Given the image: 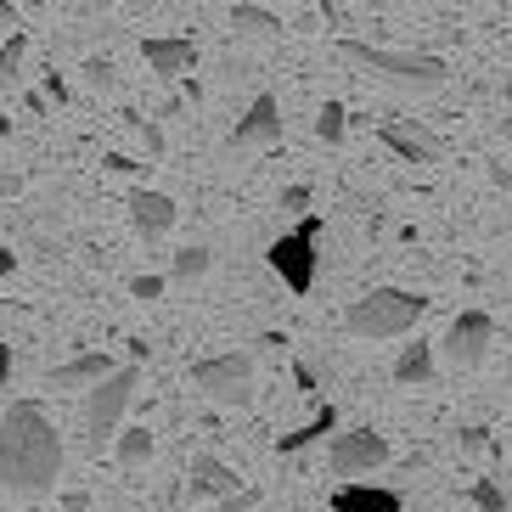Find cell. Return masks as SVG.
Here are the masks:
<instances>
[{
    "label": "cell",
    "instance_id": "obj_1",
    "mask_svg": "<svg viewBox=\"0 0 512 512\" xmlns=\"http://www.w3.org/2000/svg\"><path fill=\"white\" fill-rule=\"evenodd\" d=\"M62 479V434L34 400H17L0 417V484L12 496H46Z\"/></svg>",
    "mask_w": 512,
    "mask_h": 512
},
{
    "label": "cell",
    "instance_id": "obj_2",
    "mask_svg": "<svg viewBox=\"0 0 512 512\" xmlns=\"http://www.w3.org/2000/svg\"><path fill=\"white\" fill-rule=\"evenodd\" d=\"M338 51H344L349 62L372 68L377 79L400 85V91L428 96V91H445V85H451L445 57H428V51H389V46H366V40H338Z\"/></svg>",
    "mask_w": 512,
    "mask_h": 512
},
{
    "label": "cell",
    "instance_id": "obj_3",
    "mask_svg": "<svg viewBox=\"0 0 512 512\" xmlns=\"http://www.w3.org/2000/svg\"><path fill=\"white\" fill-rule=\"evenodd\" d=\"M428 316V299L422 293H406V287H372L344 310V327L355 338H400L417 321Z\"/></svg>",
    "mask_w": 512,
    "mask_h": 512
},
{
    "label": "cell",
    "instance_id": "obj_4",
    "mask_svg": "<svg viewBox=\"0 0 512 512\" xmlns=\"http://www.w3.org/2000/svg\"><path fill=\"white\" fill-rule=\"evenodd\" d=\"M136 383H141L136 366H113L107 377L91 383V400H85V434H91V445L119 434V417H124V406L136 400Z\"/></svg>",
    "mask_w": 512,
    "mask_h": 512
},
{
    "label": "cell",
    "instance_id": "obj_5",
    "mask_svg": "<svg viewBox=\"0 0 512 512\" xmlns=\"http://www.w3.org/2000/svg\"><path fill=\"white\" fill-rule=\"evenodd\" d=\"M192 383L214 406H248L254 400V361L248 355H209L192 366Z\"/></svg>",
    "mask_w": 512,
    "mask_h": 512
},
{
    "label": "cell",
    "instance_id": "obj_6",
    "mask_svg": "<svg viewBox=\"0 0 512 512\" xmlns=\"http://www.w3.org/2000/svg\"><path fill=\"white\" fill-rule=\"evenodd\" d=\"M316 237H321V220L310 214L299 231H287V237L271 242V271L282 276L293 293H310V287H316Z\"/></svg>",
    "mask_w": 512,
    "mask_h": 512
},
{
    "label": "cell",
    "instance_id": "obj_7",
    "mask_svg": "<svg viewBox=\"0 0 512 512\" xmlns=\"http://www.w3.org/2000/svg\"><path fill=\"white\" fill-rule=\"evenodd\" d=\"M332 473L338 479H361V473H377V467L389 462V439L372 434V428H355V434H338L332 428Z\"/></svg>",
    "mask_w": 512,
    "mask_h": 512
},
{
    "label": "cell",
    "instance_id": "obj_8",
    "mask_svg": "<svg viewBox=\"0 0 512 512\" xmlns=\"http://www.w3.org/2000/svg\"><path fill=\"white\" fill-rule=\"evenodd\" d=\"M490 338H496V321L484 316V310H462V316L445 327V355L456 366H479L490 355Z\"/></svg>",
    "mask_w": 512,
    "mask_h": 512
},
{
    "label": "cell",
    "instance_id": "obj_9",
    "mask_svg": "<svg viewBox=\"0 0 512 512\" xmlns=\"http://www.w3.org/2000/svg\"><path fill=\"white\" fill-rule=\"evenodd\" d=\"M282 141V102L276 96H254V107L237 119V130H231V147H276Z\"/></svg>",
    "mask_w": 512,
    "mask_h": 512
},
{
    "label": "cell",
    "instance_id": "obj_10",
    "mask_svg": "<svg viewBox=\"0 0 512 512\" xmlns=\"http://www.w3.org/2000/svg\"><path fill=\"white\" fill-rule=\"evenodd\" d=\"M124 209H130V226H136L147 242H158L169 226H175V220H181V209H175V197L147 192V186H136V192L124 197Z\"/></svg>",
    "mask_w": 512,
    "mask_h": 512
},
{
    "label": "cell",
    "instance_id": "obj_11",
    "mask_svg": "<svg viewBox=\"0 0 512 512\" xmlns=\"http://www.w3.org/2000/svg\"><path fill=\"white\" fill-rule=\"evenodd\" d=\"M141 57H147V68L152 74H164V79H181V74H192L197 68V40H175V34H158V40H147L141 46Z\"/></svg>",
    "mask_w": 512,
    "mask_h": 512
},
{
    "label": "cell",
    "instance_id": "obj_12",
    "mask_svg": "<svg viewBox=\"0 0 512 512\" xmlns=\"http://www.w3.org/2000/svg\"><path fill=\"white\" fill-rule=\"evenodd\" d=\"M231 490H237V467H226L220 462V456H192V490H186V496L192 501H203V496H231Z\"/></svg>",
    "mask_w": 512,
    "mask_h": 512
},
{
    "label": "cell",
    "instance_id": "obj_13",
    "mask_svg": "<svg viewBox=\"0 0 512 512\" xmlns=\"http://www.w3.org/2000/svg\"><path fill=\"white\" fill-rule=\"evenodd\" d=\"M332 512H400V496L377 490V484H338L332 490Z\"/></svg>",
    "mask_w": 512,
    "mask_h": 512
},
{
    "label": "cell",
    "instance_id": "obj_14",
    "mask_svg": "<svg viewBox=\"0 0 512 512\" xmlns=\"http://www.w3.org/2000/svg\"><path fill=\"white\" fill-rule=\"evenodd\" d=\"M377 141H383L394 158H406V164H434V158H439L434 141L417 136V130H400V124H383V130H377Z\"/></svg>",
    "mask_w": 512,
    "mask_h": 512
},
{
    "label": "cell",
    "instance_id": "obj_15",
    "mask_svg": "<svg viewBox=\"0 0 512 512\" xmlns=\"http://www.w3.org/2000/svg\"><path fill=\"white\" fill-rule=\"evenodd\" d=\"M107 372H113V361H107V355H74V361L57 366L46 383H51V389H91L96 377H107Z\"/></svg>",
    "mask_w": 512,
    "mask_h": 512
},
{
    "label": "cell",
    "instance_id": "obj_16",
    "mask_svg": "<svg viewBox=\"0 0 512 512\" xmlns=\"http://www.w3.org/2000/svg\"><path fill=\"white\" fill-rule=\"evenodd\" d=\"M428 377H434V349H428V344H406V349H400V361H394V383H400V389H422Z\"/></svg>",
    "mask_w": 512,
    "mask_h": 512
},
{
    "label": "cell",
    "instance_id": "obj_17",
    "mask_svg": "<svg viewBox=\"0 0 512 512\" xmlns=\"http://www.w3.org/2000/svg\"><path fill=\"white\" fill-rule=\"evenodd\" d=\"M332 428H338V411H332V406H321L316 417H310V422L299 428V434H282V445H276V451H282V456H299V451H310L316 439H327Z\"/></svg>",
    "mask_w": 512,
    "mask_h": 512
},
{
    "label": "cell",
    "instance_id": "obj_18",
    "mask_svg": "<svg viewBox=\"0 0 512 512\" xmlns=\"http://www.w3.org/2000/svg\"><path fill=\"white\" fill-rule=\"evenodd\" d=\"M231 29H237V34H254V40H276V34H282V17L242 0V6H231Z\"/></svg>",
    "mask_w": 512,
    "mask_h": 512
},
{
    "label": "cell",
    "instance_id": "obj_19",
    "mask_svg": "<svg viewBox=\"0 0 512 512\" xmlns=\"http://www.w3.org/2000/svg\"><path fill=\"white\" fill-rule=\"evenodd\" d=\"M113 456H119V467L152 462V434L147 428H124V434H113Z\"/></svg>",
    "mask_w": 512,
    "mask_h": 512
},
{
    "label": "cell",
    "instance_id": "obj_20",
    "mask_svg": "<svg viewBox=\"0 0 512 512\" xmlns=\"http://www.w3.org/2000/svg\"><path fill=\"white\" fill-rule=\"evenodd\" d=\"M214 254L203 248V242H186L181 254H175V282H197V276H209Z\"/></svg>",
    "mask_w": 512,
    "mask_h": 512
},
{
    "label": "cell",
    "instance_id": "obj_21",
    "mask_svg": "<svg viewBox=\"0 0 512 512\" xmlns=\"http://www.w3.org/2000/svg\"><path fill=\"white\" fill-rule=\"evenodd\" d=\"M23 57H29V29H12L6 34V46H0V79L23 74Z\"/></svg>",
    "mask_w": 512,
    "mask_h": 512
},
{
    "label": "cell",
    "instance_id": "obj_22",
    "mask_svg": "<svg viewBox=\"0 0 512 512\" xmlns=\"http://www.w3.org/2000/svg\"><path fill=\"white\" fill-rule=\"evenodd\" d=\"M344 130H349L344 102H327V107H321V119H316V136L327 141V147H338V141H344Z\"/></svg>",
    "mask_w": 512,
    "mask_h": 512
},
{
    "label": "cell",
    "instance_id": "obj_23",
    "mask_svg": "<svg viewBox=\"0 0 512 512\" xmlns=\"http://www.w3.org/2000/svg\"><path fill=\"white\" fill-rule=\"evenodd\" d=\"M473 507L479 512H507V490H501L496 479H479L473 484Z\"/></svg>",
    "mask_w": 512,
    "mask_h": 512
},
{
    "label": "cell",
    "instance_id": "obj_24",
    "mask_svg": "<svg viewBox=\"0 0 512 512\" xmlns=\"http://www.w3.org/2000/svg\"><path fill=\"white\" fill-rule=\"evenodd\" d=\"M136 136H141V147H147V158L158 164V158H164V130H158L152 119H136Z\"/></svg>",
    "mask_w": 512,
    "mask_h": 512
},
{
    "label": "cell",
    "instance_id": "obj_25",
    "mask_svg": "<svg viewBox=\"0 0 512 512\" xmlns=\"http://www.w3.org/2000/svg\"><path fill=\"white\" fill-rule=\"evenodd\" d=\"M254 507H259V490H242V496L231 490V496L220 501V512H254Z\"/></svg>",
    "mask_w": 512,
    "mask_h": 512
},
{
    "label": "cell",
    "instance_id": "obj_26",
    "mask_svg": "<svg viewBox=\"0 0 512 512\" xmlns=\"http://www.w3.org/2000/svg\"><path fill=\"white\" fill-rule=\"evenodd\" d=\"M282 209H287V214H304V209H310V186H287V192H282Z\"/></svg>",
    "mask_w": 512,
    "mask_h": 512
},
{
    "label": "cell",
    "instance_id": "obj_27",
    "mask_svg": "<svg viewBox=\"0 0 512 512\" xmlns=\"http://www.w3.org/2000/svg\"><path fill=\"white\" fill-rule=\"evenodd\" d=\"M130 293H136V299H158V293H164V276H136V282H130Z\"/></svg>",
    "mask_w": 512,
    "mask_h": 512
},
{
    "label": "cell",
    "instance_id": "obj_28",
    "mask_svg": "<svg viewBox=\"0 0 512 512\" xmlns=\"http://www.w3.org/2000/svg\"><path fill=\"white\" fill-rule=\"evenodd\" d=\"M85 79H91L96 91H113V68L107 62H85Z\"/></svg>",
    "mask_w": 512,
    "mask_h": 512
},
{
    "label": "cell",
    "instance_id": "obj_29",
    "mask_svg": "<svg viewBox=\"0 0 512 512\" xmlns=\"http://www.w3.org/2000/svg\"><path fill=\"white\" fill-rule=\"evenodd\" d=\"M12 29H23V12H17L12 0H0V34H12Z\"/></svg>",
    "mask_w": 512,
    "mask_h": 512
},
{
    "label": "cell",
    "instance_id": "obj_30",
    "mask_svg": "<svg viewBox=\"0 0 512 512\" xmlns=\"http://www.w3.org/2000/svg\"><path fill=\"white\" fill-rule=\"evenodd\" d=\"M102 164H107V169H113V175H130V169H141V164H130V158H124V152H107Z\"/></svg>",
    "mask_w": 512,
    "mask_h": 512
},
{
    "label": "cell",
    "instance_id": "obj_31",
    "mask_svg": "<svg viewBox=\"0 0 512 512\" xmlns=\"http://www.w3.org/2000/svg\"><path fill=\"white\" fill-rule=\"evenodd\" d=\"M62 507H68V512H85V507H91V496H85V490H68V496H62Z\"/></svg>",
    "mask_w": 512,
    "mask_h": 512
},
{
    "label": "cell",
    "instance_id": "obj_32",
    "mask_svg": "<svg viewBox=\"0 0 512 512\" xmlns=\"http://www.w3.org/2000/svg\"><path fill=\"white\" fill-rule=\"evenodd\" d=\"M6 377H12V349L0 344V389H6Z\"/></svg>",
    "mask_w": 512,
    "mask_h": 512
},
{
    "label": "cell",
    "instance_id": "obj_33",
    "mask_svg": "<svg viewBox=\"0 0 512 512\" xmlns=\"http://www.w3.org/2000/svg\"><path fill=\"white\" fill-rule=\"evenodd\" d=\"M12 265H17V254L12 248H0V276H12Z\"/></svg>",
    "mask_w": 512,
    "mask_h": 512
},
{
    "label": "cell",
    "instance_id": "obj_34",
    "mask_svg": "<svg viewBox=\"0 0 512 512\" xmlns=\"http://www.w3.org/2000/svg\"><path fill=\"white\" fill-rule=\"evenodd\" d=\"M6 136H12V119H6V113H0V147H6Z\"/></svg>",
    "mask_w": 512,
    "mask_h": 512
},
{
    "label": "cell",
    "instance_id": "obj_35",
    "mask_svg": "<svg viewBox=\"0 0 512 512\" xmlns=\"http://www.w3.org/2000/svg\"><path fill=\"white\" fill-rule=\"evenodd\" d=\"M496 186H507V192H512V175H507V169H496Z\"/></svg>",
    "mask_w": 512,
    "mask_h": 512
},
{
    "label": "cell",
    "instance_id": "obj_36",
    "mask_svg": "<svg viewBox=\"0 0 512 512\" xmlns=\"http://www.w3.org/2000/svg\"><path fill=\"white\" fill-rule=\"evenodd\" d=\"M501 141H512V119H507V124H501Z\"/></svg>",
    "mask_w": 512,
    "mask_h": 512
},
{
    "label": "cell",
    "instance_id": "obj_37",
    "mask_svg": "<svg viewBox=\"0 0 512 512\" xmlns=\"http://www.w3.org/2000/svg\"><path fill=\"white\" fill-rule=\"evenodd\" d=\"M507 107H512V79H507Z\"/></svg>",
    "mask_w": 512,
    "mask_h": 512
},
{
    "label": "cell",
    "instance_id": "obj_38",
    "mask_svg": "<svg viewBox=\"0 0 512 512\" xmlns=\"http://www.w3.org/2000/svg\"><path fill=\"white\" fill-rule=\"evenodd\" d=\"M507 377H512V361H507Z\"/></svg>",
    "mask_w": 512,
    "mask_h": 512
}]
</instances>
